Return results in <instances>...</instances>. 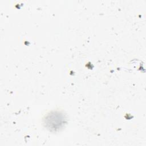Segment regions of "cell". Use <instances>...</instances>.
<instances>
[{"label":"cell","instance_id":"6da1fadb","mask_svg":"<svg viewBox=\"0 0 146 146\" xmlns=\"http://www.w3.org/2000/svg\"><path fill=\"white\" fill-rule=\"evenodd\" d=\"M64 123V117L62 114L54 113L49 114L45 120L47 127L51 129H56L62 126Z\"/></svg>","mask_w":146,"mask_h":146}]
</instances>
